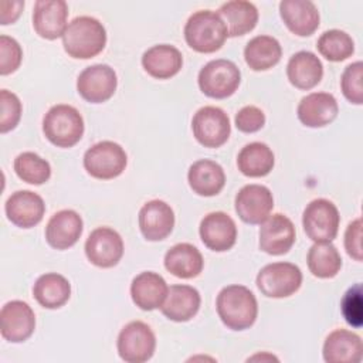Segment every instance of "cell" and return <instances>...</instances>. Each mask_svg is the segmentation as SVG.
<instances>
[{
  "instance_id": "1",
  "label": "cell",
  "mask_w": 363,
  "mask_h": 363,
  "mask_svg": "<svg viewBox=\"0 0 363 363\" xmlns=\"http://www.w3.org/2000/svg\"><path fill=\"white\" fill-rule=\"evenodd\" d=\"M216 309L221 322L231 330L251 328L258 315L255 295L244 285L223 288L217 295Z\"/></svg>"
},
{
  "instance_id": "2",
  "label": "cell",
  "mask_w": 363,
  "mask_h": 363,
  "mask_svg": "<svg viewBox=\"0 0 363 363\" xmlns=\"http://www.w3.org/2000/svg\"><path fill=\"white\" fill-rule=\"evenodd\" d=\"M106 44V31L102 23L89 16L75 17L62 35L65 52L77 60L98 55Z\"/></svg>"
},
{
  "instance_id": "3",
  "label": "cell",
  "mask_w": 363,
  "mask_h": 363,
  "mask_svg": "<svg viewBox=\"0 0 363 363\" xmlns=\"http://www.w3.org/2000/svg\"><path fill=\"white\" fill-rule=\"evenodd\" d=\"M227 37V27L223 18L218 13L211 10H199L193 13L184 26L187 45L201 54L218 51Z\"/></svg>"
},
{
  "instance_id": "4",
  "label": "cell",
  "mask_w": 363,
  "mask_h": 363,
  "mask_svg": "<svg viewBox=\"0 0 363 363\" xmlns=\"http://www.w3.org/2000/svg\"><path fill=\"white\" fill-rule=\"evenodd\" d=\"M43 132L57 147H72L84 135V119L77 108L58 104L44 115Z\"/></svg>"
},
{
  "instance_id": "5",
  "label": "cell",
  "mask_w": 363,
  "mask_h": 363,
  "mask_svg": "<svg viewBox=\"0 0 363 363\" xmlns=\"http://www.w3.org/2000/svg\"><path fill=\"white\" fill-rule=\"evenodd\" d=\"M200 91L213 99H224L231 96L240 86V68L230 60H213L207 62L199 72Z\"/></svg>"
},
{
  "instance_id": "6",
  "label": "cell",
  "mask_w": 363,
  "mask_h": 363,
  "mask_svg": "<svg viewBox=\"0 0 363 363\" xmlns=\"http://www.w3.org/2000/svg\"><path fill=\"white\" fill-rule=\"evenodd\" d=\"M126 163V152L121 145L112 140L98 142L84 155V167L86 173L99 180H109L121 176Z\"/></svg>"
},
{
  "instance_id": "7",
  "label": "cell",
  "mask_w": 363,
  "mask_h": 363,
  "mask_svg": "<svg viewBox=\"0 0 363 363\" xmlns=\"http://www.w3.org/2000/svg\"><path fill=\"white\" fill-rule=\"evenodd\" d=\"M340 224L337 207L326 199L312 200L303 210V231L315 242H329L336 238Z\"/></svg>"
},
{
  "instance_id": "8",
  "label": "cell",
  "mask_w": 363,
  "mask_h": 363,
  "mask_svg": "<svg viewBox=\"0 0 363 363\" xmlns=\"http://www.w3.org/2000/svg\"><path fill=\"white\" fill-rule=\"evenodd\" d=\"M118 354L128 363L147 362L156 349V336L149 325L132 320L122 328L116 340Z\"/></svg>"
},
{
  "instance_id": "9",
  "label": "cell",
  "mask_w": 363,
  "mask_h": 363,
  "mask_svg": "<svg viewBox=\"0 0 363 363\" xmlns=\"http://www.w3.org/2000/svg\"><path fill=\"white\" fill-rule=\"evenodd\" d=\"M302 284V272L291 262H272L261 268L257 286L268 298H286L294 295Z\"/></svg>"
},
{
  "instance_id": "10",
  "label": "cell",
  "mask_w": 363,
  "mask_h": 363,
  "mask_svg": "<svg viewBox=\"0 0 363 363\" xmlns=\"http://www.w3.org/2000/svg\"><path fill=\"white\" fill-rule=\"evenodd\" d=\"M191 129L196 140L204 147L223 146L231 133L228 115L218 106L200 108L191 121Z\"/></svg>"
},
{
  "instance_id": "11",
  "label": "cell",
  "mask_w": 363,
  "mask_h": 363,
  "mask_svg": "<svg viewBox=\"0 0 363 363\" xmlns=\"http://www.w3.org/2000/svg\"><path fill=\"white\" fill-rule=\"evenodd\" d=\"M116 85V72L106 64L86 67L77 79L78 94L91 104H102L108 101L115 94Z\"/></svg>"
},
{
  "instance_id": "12",
  "label": "cell",
  "mask_w": 363,
  "mask_h": 363,
  "mask_svg": "<svg viewBox=\"0 0 363 363\" xmlns=\"http://www.w3.org/2000/svg\"><path fill=\"white\" fill-rule=\"evenodd\" d=\"M85 255L99 268H112L123 255L122 237L113 228L98 227L85 241Z\"/></svg>"
},
{
  "instance_id": "13",
  "label": "cell",
  "mask_w": 363,
  "mask_h": 363,
  "mask_svg": "<svg viewBox=\"0 0 363 363\" xmlns=\"http://www.w3.org/2000/svg\"><path fill=\"white\" fill-rule=\"evenodd\" d=\"M274 208V197L262 184H247L235 196V211L247 224L264 223Z\"/></svg>"
},
{
  "instance_id": "14",
  "label": "cell",
  "mask_w": 363,
  "mask_h": 363,
  "mask_svg": "<svg viewBox=\"0 0 363 363\" xmlns=\"http://www.w3.org/2000/svg\"><path fill=\"white\" fill-rule=\"evenodd\" d=\"M1 336L11 343L27 340L35 329V315L31 306L23 301L7 302L0 312Z\"/></svg>"
},
{
  "instance_id": "15",
  "label": "cell",
  "mask_w": 363,
  "mask_h": 363,
  "mask_svg": "<svg viewBox=\"0 0 363 363\" xmlns=\"http://www.w3.org/2000/svg\"><path fill=\"white\" fill-rule=\"evenodd\" d=\"M199 233L203 244L216 252L233 248L237 241V225L224 211H213L204 216Z\"/></svg>"
},
{
  "instance_id": "16",
  "label": "cell",
  "mask_w": 363,
  "mask_h": 363,
  "mask_svg": "<svg viewBox=\"0 0 363 363\" xmlns=\"http://www.w3.org/2000/svg\"><path fill=\"white\" fill-rule=\"evenodd\" d=\"M68 4L64 0H37L33 11V27L45 40H57L67 30Z\"/></svg>"
},
{
  "instance_id": "17",
  "label": "cell",
  "mask_w": 363,
  "mask_h": 363,
  "mask_svg": "<svg viewBox=\"0 0 363 363\" xmlns=\"http://www.w3.org/2000/svg\"><path fill=\"white\" fill-rule=\"evenodd\" d=\"M294 223L284 214L269 216L259 228V248L269 255L286 254L295 242Z\"/></svg>"
},
{
  "instance_id": "18",
  "label": "cell",
  "mask_w": 363,
  "mask_h": 363,
  "mask_svg": "<svg viewBox=\"0 0 363 363\" xmlns=\"http://www.w3.org/2000/svg\"><path fill=\"white\" fill-rule=\"evenodd\" d=\"M139 228L147 241H162L174 227V213L163 200H150L139 210Z\"/></svg>"
},
{
  "instance_id": "19",
  "label": "cell",
  "mask_w": 363,
  "mask_h": 363,
  "mask_svg": "<svg viewBox=\"0 0 363 363\" xmlns=\"http://www.w3.org/2000/svg\"><path fill=\"white\" fill-rule=\"evenodd\" d=\"M7 218L20 228H31L37 225L45 213V204L41 196L30 190H18L13 193L4 206Z\"/></svg>"
},
{
  "instance_id": "20",
  "label": "cell",
  "mask_w": 363,
  "mask_h": 363,
  "mask_svg": "<svg viewBox=\"0 0 363 363\" xmlns=\"http://www.w3.org/2000/svg\"><path fill=\"white\" fill-rule=\"evenodd\" d=\"M279 14L288 30L299 37L313 34L320 21L316 6L309 0H282Z\"/></svg>"
},
{
  "instance_id": "21",
  "label": "cell",
  "mask_w": 363,
  "mask_h": 363,
  "mask_svg": "<svg viewBox=\"0 0 363 363\" xmlns=\"http://www.w3.org/2000/svg\"><path fill=\"white\" fill-rule=\"evenodd\" d=\"M82 218L74 210L57 211L47 223L45 240L55 250H67L77 244L82 234Z\"/></svg>"
},
{
  "instance_id": "22",
  "label": "cell",
  "mask_w": 363,
  "mask_h": 363,
  "mask_svg": "<svg viewBox=\"0 0 363 363\" xmlns=\"http://www.w3.org/2000/svg\"><path fill=\"white\" fill-rule=\"evenodd\" d=\"M336 98L329 92H312L303 96L298 105V119L308 128H322L337 116Z\"/></svg>"
},
{
  "instance_id": "23",
  "label": "cell",
  "mask_w": 363,
  "mask_h": 363,
  "mask_svg": "<svg viewBox=\"0 0 363 363\" xmlns=\"http://www.w3.org/2000/svg\"><path fill=\"white\" fill-rule=\"evenodd\" d=\"M169 286L164 278L156 272L145 271L138 274L130 284L133 303L142 311H153L162 306Z\"/></svg>"
},
{
  "instance_id": "24",
  "label": "cell",
  "mask_w": 363,
  "mask_h": 363,
  "mask_svg": "<svg viewBox=\"0 0 363 363\" xmlns=\"http://www.w3.org/2000/svg\"><path fill=\"white\" fill-rule=\"evenodd\" d=\"M200 303L201 298L196 288L190 285H172L160 311L173 322H187L197 315Z\"/></svg>"
},
{
  "instance_id": "25",
  "label": "cell",
  "mask_w": 363,
  "mask_h": 363,
  "mask_svg": "<svg viewBox=\"0 0 363 363\" xmlns=\"http://www.w3.org/2000/svg\"><path fill=\"white\" fill-rule=\"evenodd\" d=\"M362 350V339L357 333L347 329H336L325 339L322 353L326 363H359Z\"/></svg>"
},
{
  "instance_id": "26",
  "label": "cell",
  "mask_w": 363,
  "mask_h": 363,
  "mask_svg": "<svg viewBox=\"0 0 363 363\" xmlns=\"http://www.w3.org/2000/svg\"><path fill=\"white\" fill-rule=\"evenodd\" d=\"M142 65L150 77L156 79H167L182 69L183 57L176 47L157 44L143 52Z\"/></svg>"
},
{
  "instance_id": "27",
  "label": "cell",
  "mask_w": 363,
  "mask_h": 363,
  "mask_svg": "<svg viewBox=\"0 0 363 363\" xmlns=\"http://www.w3.org/2000/svg\"><path fill=\"white\" fill-rule=\"evenodd\" d=\"M187 180L190 189L196 194L211 197L223 190L225 184V173L217 162L201 159L190 166Z\"/></svg>"
},
{
  "instance_id": "28",
  "label": "cell",
  "mask_w": 363,
  "mask_h": 363,
  "mask_svg": "<svg viewBox=\"0 0 363 363\" xmlns=\"http://www.w3.org/2000/svg\"><path fill=\"white\" fill-rule=\"evenodd\" d=\"M286 77L298 89H312L323 77L320 60L311 51H298L286 64Z\"/></svg>"
},
{
  "instance_id": "29",
  "label": "cell",
  "mask_w": 363,
  "mask_h": 363,
  "mask_svg": "<svg viewBox=\"0 0 363 363\" xmlns=\"http://www.w3.org/2000/svg\"><path fill=\"white\" fill-rule=\"evenodd\" d=\"M204 259L201 252L189 242H179L167 250L164 268L182 279L196 278L203 271Z\"/></svg>"
},
{
  "instance_id": "30",
  "label": "cell",
  "mask_w": 363,
  "mask_h": 363,
  "mask_svg": "<svg viewBox=\"0 0 363 363\" xmlns=\"http://www.w3.org/2000/svg\"><path fill=\"white\" fill-rule=\"evenodd\" d=\"M217 13L227 27L228 37H238L252 31L258 21L257 7L245 0L227 1L221 4Z\"/></svg>"
},
{
  "instance_id": "31",
  "label": "cell",
  "mask_w": 363,
  "mask_h": 363,
  "mask_svg": "<svg viewBox=\"0 0 363 363\" xmlns=\"http://www.w3.org/2000/svg\"><path fill=\"white\" fill-rule=\"evenodd\" d=\"M33 295L43 308L58 309L68 302L71 285L65 277L57 272H48L38 277L33 286Z\"/></svg>"
},
{
  "instance_id": "32",
  "label": "cell",
  "mask_w": 363,
  "mask_h": 363,
  "mask_svg": "<svg viewBox=\"0 0 363 363\" xmlns=\"http://www.w3.org/2000/svg\"><path fill=\"white\" fill-rule=\"evenodd\" d=\"M281 57V44L271 35H257L251 38L244 48L245 62L254 71H265L275 67Z\"/></svg>"
},
{
  "instance_id": "33",
  "label": "cell",
  "mask_w": 363,
  "mask_h": 363,
  "mask_svg": "<svg viewBox=\"0 0 363 363\" xmlns=\"http://www.w3.org/2000/svg\"><path fill=\"white\" fill-rule=\"evenodd\" d=\"M275 163L271 147L262 142H252L245 145L238 156V170L247 177H264L267 176Z\"/></svg>"
},
{
  "instance_id": "34",
  "label": "cell",
  "mask_w": 363,
  "mask_h": 363,
  "mask_svg": "<svg viewBox=\"0 0 363 363\" xmlns=\"http://www.w3.org/2000/svg\"><path fill=\"white\" fill-rule=\"evenodd\" d=\"M308 268L318 278H333L342 267V257L337 248L329 242H315L306 255Z\"/></svg>"
},
{
  "instance_id": "35",
  "label": "cell",
  "mask_w": 363,
  "mask_h": 363,
  "mask_svg": "<svg viewBox=\"0 0 363 363\" xmlns=\"http://www.w3.org/2000/svg\"><path fill=\"white\" fill-rule=\"evenodd\" d=\"M316 48L326 60L339 62L352 57L354 51V43L347 33L342 30H329L319 37Z\"/></svg>"
},
{
  "instance_id": "36",
  "label": "cell",
  "mask_w": 363,
  "mask_h": 363,
  "mask_svg": "<svg viewBox=\"0 0 363 363\" xmlns=\"http://www.w3.org/2000/svg\"><path fill=\"white\" fill-rule=\"evenodd\" d=\"M14 172L26 183L43 184L51 176L50 163L34 152H23L14 159Z\"/></svg>"
},
{
  "instance_id": "37",
  "label": "cell",
  "mask_w": 363,
  "mask_h": 363,
  "mask_svg": "<svg viewBox=\"0 0 363 363\" xmlns=\"http://www.w3.org/2000/svg\"><path fill=\"white\" fill-rule=\"evenodd\" d=\"M340 88L345 98L354 104H363V62L356 61L349 64L340 78Z\"/></svg>"
},
{
  "instance_id": "38",
  "label": "cell",
  "mask_w": 363,
  "mask_h": 363,
  "mask_svg": "<svg viewBox=\"0 0 363 363\" xmlns=\"http://www.w3.org/2000/svg\"><path fill=\"white\" fill-rule=\"evenodd\" d=\"M363 299H362V285L354 284L350 286L342 298L340 309L345 320L353 328H360L363 322V311H362Z\"/></svg>"
},
{
  "instance_id": "39",
  "label": "cell",
  "mask_w": 363,
  "mask_h": 363,
  "mask_svg": "<svg viewBox=\"0 0 363 363\" xmlns=\"http://www.w3.org/2000/svg\"><path fill=\"white\" fill-rule=\"evenodd\" d=\"M0 102H1L0 132L6 133L17 126L21 118V102L16 94L7 89L0 91Z\"/></svg>"
},
{
  "instance_id": "40",
  "label": "cell",
  "mask_w": 363,
  "mask_h": 363,
  "mask_svg": "<svg viewBox=\"0 0 363 363\" xmlns=\"http://www.w3.org/2000/svg\"><path fill=\"white\" fill-rule=\"evenodd\" d=\"M23 60V50L20 44L9 37L1 35L0 37V74L9 75L14 72Z\"/></svg>"
},
{
  "instance_id": "41",
  "label": "cell",
  "mask_w": 363,
  "mask_h": 363,
  "mask_svg": "<svg viewBox=\"0 0 363 363\" xmlns=\"http://www.w3.org/2000/svg\"><path fill=\"white\" fill-rule=\"evenodd\" d=\"M264 125L265 113L254 105H247L241 108L235 115V126L242 133L258 132Z\"/></svg>"
},
{
  "instance_id": "42",
  "label": "cell",
  "mask_w": 363,
  "mask_h": 363,
  "mask_svg": "<svg viewBox=\"0 0 363 363\" xmlns=\"http://www.w3.org/2000/svg\"><path fill=\"white\" fill-rule=\"evenodd\" d=\"M345 248L349 257L354 261L363 259V250H362V218L353 220L346 231H345Z\"/></svg>"
},
{
  "instance_id": "43",
  "label": "cell",
  "mask_w": 363,
  "mask_h": 363,
  "mask_svg": "<svg viewBox=\"0 0 363 363\" xmlns=\"http://www.w3.org/2000/svg\"><path fill=\"white\" fill-rule=\"evenodd\" d=\"M24 9V1H9V0H3L0 3V23L3 26L6 24H10V23H14L21 11Z\"/></svg>"
},
{
  "instance_id": "44",
  "label": "cell",
  "mask_w": 363,
  "mask_h": 363,
  "mask_svg": "<svg viewBox=\"0 0 363 363\" xmlns=\"http://www.w3.org/2000/svg\"><path fill=\"white\" fill-rule=\"evenodd\" d=\"M255 359H261V360H264V359H268V360H278L275 356H271V354H255V356H252V357H250L248 359V362L250 360H255Z\"/></svg>"
}]
</instances>
